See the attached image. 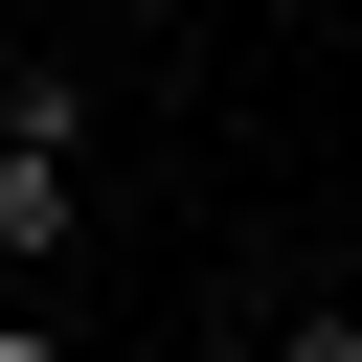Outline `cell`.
Wrapping results in <instances>:
<instances>
[{
	"mask_svg": "<svg viewBox=\"0 0 362 362\" xmlns=\"http://www.w3.org/2000/svg\"><path fill=\"white\" fill-rule=\"evenodd\" d=\"M68 226H90V90L23 68V90H0V272H45Z\"/></svg>",
	"mask_w": 362,
	"mask_h": 362,
	"instance_id": "6da1fadb",
	"label": "cell"
},
{
	"mask_svg": "<svg viewBox=\"0 0 362 362\" xmlns=\"http://www.w3.org/2000/svg\"><path fill=\"white\" fill-rule=\"evenodd\" d=\"M0 362H68V317H0Z\"/></svg>",
	"mask_w": 362,
	"mask_h": 362,
	"instance_id": "3957f363",
	"label": "cell"
},
{
	"mask_svg": "<svg viewBox=\"0 0 362 362\" xmlns=\"http://www.w3.org/2000/svg\"><path fill=\"white\" fill-rule=\"evenodd\" d=\"M339 317H362V294H339Z\"/></svg>",
	"mask_w": 362,
	"mask_h": 362,
	"instance_id": "277c9868",
	"label": "cell"
},
{
	"mask_svg": "<svg viewBox=\"0 0 362 362\" xmlns=\"http://www.w3.org/2000/svg\"><path fill=\"white\" fill-rule=\"evenodd\" d=\"M249 362H362V317H339V294H294V317H272Z\"/></svg>",
	"mask_w": 362,
	"mask_h": 362,
	"instance_id": "7a4b0ae2",
	"label": "cell"
}]
</instances>
